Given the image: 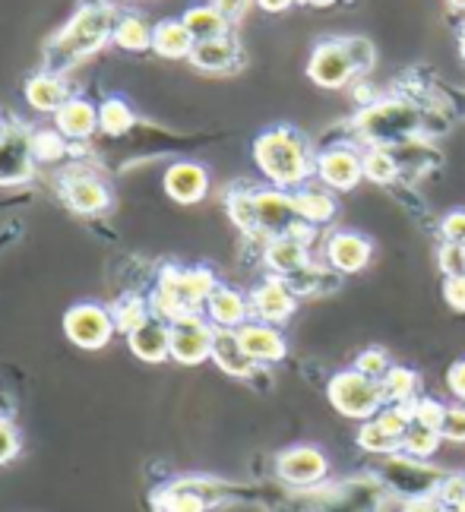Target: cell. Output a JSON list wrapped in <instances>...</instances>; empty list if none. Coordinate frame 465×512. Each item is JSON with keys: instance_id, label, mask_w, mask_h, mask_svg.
I'll use <instances>...</instances> for the list:
<instances>
[{"instance_id": "cell-18", "label": "cell", "mask_w": 465, "mask_h": 512, "mask_svg": "<svg viewBox=\"0 0 465 512\" xmlns=\"http://www.w3.org/2000/svg\"><path fill=\"white\" fill-rule=\"evenodd\" d=\"M212 361L235 380H254L260 373V364L241 345L238 329H216V336H212Z\"/></svg>"}, {"instance_id": "cell-49", "label": "cell", "mask_w": 465, "mask_h": 512, "mask_svg": "<svg viewBox=\"0 0 465 512\" xmlns=\"http://www.w3.org/2000/svg\"><path fill=\"white\" fill-rule=\"evenodd\" d=\"M447 389L456 402H465V358L453 361L447 370Z\"/></svg>"}, {"instance_id": "cell-52", "label": "cell", "mask_w": 465, "mask_h": 512, "mask_svg": "<svg viewBox=\"0 0 465 512\" xmlns=\"http://www.w3.org/2000/svg\"><path fill=\"white\" fill-rule=\"evenodd\" d=\"M402 512H443V506L437 503V497H431V500H412V503H402Z\"/></svg>"}, {"instance_id": "cell-25", "label": "cell", "mask_w": 465, "mask_h": 512, "mask_svg": "<svg viewBox=\"0 0 465 512\" xmlns=\"http://www.w3.org/2000/svg\"><path fill=\"white\" fill-rule=\"evenodd\" d=\"M54 124H57V133L64 136V140H76V143H86L89 136L99 130V108L86 98H70V102L54 114Z\"/></svg>"}, {"instance_id": "cell-50", "label": "cell", "mask_w": 465, "mask_h": 512, "mask_svg": "<svg viewBox=\"0 0 465 512\" xmlns=\"http://www.w3.org/2000/svg\"><path fill=\"white\" fill-rule=\"evenodd\" d=\"M443 298H447V304L453 310L465 313V275H456V279L443 282Z\"/></svg>"}, {"instance_id": "cell-23", "label": "cell", "mask_w": 465, "mask_h": 512, "mask_svg": "<svg viewBox=\"0 0 465 512\" xmlns=\"http://www.w3.org/2000/svg\"><path fill=\"white\" fill-rule=\"evenodd\" d=\"M190 64L203 73H235L244 64V51L235 35H222L212 38V42H197Z\"/></svg>"}, {"instance_id": "cell-32", "label": "cell", "mask_w": 465, "mask_h": 512, "mask_svg": "<svg viewBox=\"0 0 465 512\" xmlns=\"http://www.w3.org/2000/svg\"><path fill=\"white\" fill-rule=\"evenodd\" d=\"M155 506H159V512H209L212 509L197 490L190 487L187 478L174 481L162 490V494H155Z\"/></svg>"}, {"instance_id": "cell-43", "label": "cell", "mask_w": 465, "mask_h": 512, "mask_svg": "<svg viewBox=\"0 0 465 512\" xmlns=\"http://www.w3.org/2000/svg\"><path fill=\"white\" fill-rule=\"evenodd\" d=\"M342 45H345L348 57H352V64H355V70H358V73H367V70L374 67L377 51H374V45H371V42H367V38L352 35V38H342Z\"/></svg>"}, {"instance_id": "cell-20", "label": "cell", "mask_w": 465, "mask_h": 512, "mask_svg": "<svg viewBox=\"0 0 465 512\" xmlns=\"http://www.w3.org/2000/svg\"><path fill=\"white\" fill-rule=\"evenodd\" d=\"M127 345L140 361L162 364V361L171 358V323H165L162 317L149 313V317L127 336Z\"/></svg>"}, {"instance_id": "cell-51", "label": "cell", "mask_w": 465, "mask_h": 512, "mask_svg": "<svg viewBox=\"0 0 465 512\" xmlns=\"http://www.w3.org/2000/svg\"><path fill=\"white\" fill-rule=\"evenodd\" d=\"M212 4H216L231 19V23H235V19H241L247 13V7L254 4V0H212Z\"/></svg>"}, {"instance_id": "cell-47", "label": "cell", "mask_w": 465, "mask_h": 512, "mask_svg": "<svg viewBox=\"0 0 465 512\" xmlns=\"http://www.w3.org/2000/svg\"><path fill=\"white\" fill-rule=\"evenodd\" d=\"M440 506H462L465 503V475H447V481L437 490Z\"/></svg>"}, {"instance_id": "cell-44", "label": "cell", "mask_w": 465, "mask_h": 512, "mask_svg": "<svg viewBox=\"0 0 465 512\" xmlns=\"http://www.w3.org/2000/svg\"><path fill=\"white\" fill-rule=\"evenodd\" d=\"M440 437L450 443H465V402L447 405V415L440 424Z\"/></svg>"}, {"instance_id": "cell-7", "label": "cell", "mask_w": 465, "mask_h": 512, "mask_svg": "<svg viewBox=\"0 0 465 512\" xmlns=\"http://www.w3.org/2000/svg\"><path fill=\"white\" fill-rule=\"evenodd\" d=\"M114 332H118V326H114L111 310L102 304L83 301V304H73L64 313V336L83 351L105 348L114 339Z\"/></svg>"}, {"instance_id": "cell-53", "label": "cell", "mask_w": 465, "mask_h": 512, "mask_svg": "<svg viewBox=\"0 0 465 512\" xmlns=\"http://www.w3.org/2000/svg\"><path fill=\"white\" fill-rule=\"evenodd\" d=\"M260 4V10H266V13H285L288 7L295 4V0H257Z\"/></svg>"}, {"instance_id": "cell-6", "label": "cell", "mask_w": 465, "mask_h": 512, "mask_svg": "<svg viewBox=\"0 0 465 512\" xmlns=\"http://www.w3.org/2000/svg\"><path fill=\"white\" fill-rule=\"evenodd\" d=\"M326 396H329V405H333L342 418H352V421H374L386 408L383 386L371 377H364L355 367L339 370L336 377L329 380Z\"/></svg>"}, {"instance_id": "cell-26", "label": "cell", "mask_w": 465, "mask_h": 512, "mask_svg": "<svg viewBox=\"0 0 465 512\" xmlns=\"http://www.w3.org/2000/svg\"><path fill=\"white\" fill-rule=\"evenodd\" d=\"M70 86L64 83V76L61 73H35L29 76V83H26V102L35 108V111H42V114H57L67 102H70Z\"/></svg>"}, {"instance_id": "cell-46", "label": "cell", "mask_w": 465, "mask_h": 512, "mask_svg": "<svg viewBox=\"0 0 465 512\" xmlns=\"http://www.w3.org/2000/svg\"><path fill=\"white\" fill-rule=\"evenodd\" d=\"M19 446H23V440H19L16 424L7 415H0V465L13 462L19 456Z\"/></svg>"}, {"instance_id": "cell-30", "label": "cell", "mask_w": 465, "mask_h": 512, "mask_svg": "<svg viewBox=\"0 0 465 512\" xmlns=\"http://www.w3.org/2000/svg\"><path fill=\"white\" fill-rule=\"evenodd\" d=\"M288 285L295 288L298 298H320V294H329L333 288H339V272L333 266H317V263H307L301 272H295L292 279H285Z\"/></svg>"}, {"instance_id": "cell-16", "label": "cell", "mask_w": 465, "mask_h": 512, "mask_svg": "<svg viewBox=\"0 0 465 512\" xmlns=\"http://www.w3.org/2000/svg\"><path fill=\"white\" fill-rule=\"evenodd\" d=\"M61 196L76 215H102L111 209V190L89 171H67L61 181Z\"/></svg>"}, {"instance_id": "cell-57", "label": "cell", "mask_w": 465, "mask_h": 512, "mask_svg": "<svg viewBox=\"0 0 465 512\" xmlns=\"http://www.w3.org/2000/svg\"><path fill=\"white\" fill-rule=\"evenodd\" d=\"M450 4H453L456 10H465V0H450Z\"/></svg>"}, {"instance_id": "cell-19", "label": "cell", "mask_w": 465, "mask_h": 512, "mask_svg": "<svg viewBox=\"0 0 465 512\" xmlns=\"http://www.w3.org/2000/svg\"><path fill=\"white\" fill-rule=\"evenodd\" d=\"M238 339H241V345L247 348V354L260 367L279 364V361H285V354H288V342L282 336V329L279 326H269V323H260V320L244 323L238 329Z\"/></svg>"}, {"instance_id": "cell-45", "label": "cell", "mask_w": 465, "mask_h": 512, "mask_svg": "<svg viewBox=\"0 0 465 512\" xmlns=\"http://www.w3.org/2000/svg\"><path fill=\"white\" fill-rule=\"evenodd\" d=\"M443 415H447V405H440L437 399H415V405H412V421L431 427V430H440Z\"/></svg>"}, {"instance_id": "cell-55", "label": "cell", "mask_w": 465, "mask_h": 512, "mask_svg": "<svg viewBox=\"0 0 465 512\" xmlns=\"http://www.w3.org/2000/svg\"><path fill=\"white\" fill-rule=\"evenodd\" d=\"M459 54H462V61H465V29H462V38H459Z\"/></svg>"}, {"instance_id": "cell-38", "label": "cell", "mask_w": 465, "mask_h": 512, "mask_svg": "<svg viewBox=\"0 0 465 512\" xmlns=\"http://www.w3.org/2000/svg\"><path fill=\"white\" fill-rule=\"evenodd\" d=\"M228 215L244 234L257 238V209H254V190H231L228 193Z\"/></svg>"}, {"instance_id": "cell-8", "label": "cell", "mask_w": 465, "mask_h": 512, "mask_svg": "<svg viewBox=\"0 0 465 512\" xmlns=\"http://www.w3.org/2000/svg\"><path fill=\"white\" fill-rule=\"evenodd\" d=\"M276 478L295 490H320L329 478V459L320 446H292L276 456Z\"/></svg>"}, {"instance_id": "cell-40", "label": "cell", "mask_w": 465, "mask_h": 512, "mask_svg": "<svg viewBox=\"0 0 465 512\" xmlns=\"http://www.w3.org/2000/svg\"><path fill=\"white\" fill-rule=\"evenodd\" d=\"M32 149H35V162L45 159V162H57L67 155V140L61 133L54 130H35L32 133Z\"/></svg>"}, {"instance_id": "cell-39", "label": "cell", "mask_w": 465, "mask_h": 512, "mask_svg": "<svg viewBox=\"0 0 465 512\" xmlns=\"http://www.w3.org/2000/svg\"><path fill=\"white\" fill-rule=\"evenodd\" d=\"M364 177L367 181H377V184H390L393 177L399 174V162L390 149H367L364 155Z\"/></svg>"}, {"instance_id": "cell-9", "label": "cell", "mask_w": 465, "mask_h": 512, "mask_svg": "<svg viewBox=\"0 0 465 512\" xmlns=\"http://www.w3.org/2000/svg\"><path fill=\"white\" fill-rule=\"evenodd\" d=\"M386 487L380 478H352L339 487H326L317 494L310 512H377Z\"/></svg>"}, {"instance_id": "cell-21", "label": "cell", "mask_w": 465, "mask_h": 512, "mask_svg": "<svg viewBox=\"0 0 465 512\" xmlns=\"http://www.w3.org/2000/svg\"><path fill=\"white\" fill-rule=\"evenodd\" d=\"M206 320L216 326V329H241L244 323H250V298L241 294L238 288L231 285H216V291L209 294L206 301Z\"/></svg>"}, {"instance_id": "cell-35", "label": "cell", "mask_w": 465, "mask_h": 512, "mask_svg": "<svg viewBox=\"0 0 465 512\" xmlns=\"http://www.w3.org/2000/svg\"><path fill=\"white\" fill-rule=\"evenodd\" d=\"M440 430H431V427H424L418 421L409 424V430L402 433V443H399V452H405V456H412V459H424L428 462L434 452L440 449Z\"/></svg>"}, {"instance_id": "cell-42", "label": "cell", "mask_w": 465, "mask_h": 512, "mask_svg": "<svg viewBox=\"0 0 465 512\" xmlns=\"http://www.w3.org/2000/svg\"><path fill=\"white\" fill-rule=\"evenodd\" d=\"M437 266L443 269L447 279H456V275H465V244H450L443 241L437 250Z\"/></svg>"}, {"instance_id": "cell-31", "label": "cell", "mask_w": 465, "mask_h": 512, "mask_svg": "<svg viewBox=\"0 0 465 512\" xmlns=\"http://www.w3.org/2000/svg\"><path fill=\"white\" fill-rule=\"evenodd\" d=\"M295 206H298L301 222L314 225V228L336 219V200L326 190H317V187H301V190H295Z\"/></svg>"}, {"instance_id": "cell-2", "label": "cell", "mask_w": 465, "mask_h": 512, "mask_svg": "<svg viewBox=\"0 0 465 512\" xmlns=\"http://www.w3.org/2000/svg\"><path fill=\"white\" fill-rule=\"evenodd\" d=\"M254 162L273 187L295 193L317 174V155L295 127H269L254 140Z\"/></svg>"}, {"instance_id": "cell-41", "label": "cell", "mask_w": 465, "mask_h": 512, "mask_svg": "<svg viewBox=\"0 0 465 512\" xmlns=\"http://www.w3.org/2000/svg\"><path fill=\"white\" fill-rule=\"evenodd\" d=\"M393 361H390V354H386V348H364L358 358H355V370H361L364 377H371V380H383L386 373H390Z\"/></svg>"}, {"instance_id": "cell-13", "label": "cell", "mask_w": 465, "mask_h": 512, "mask_svg": "<svg viewBox=\"0 0 465 512\" xmlns=\"http://www.w3.org/2000/svg\"><path fill=\"white\" fill-rule=\"evenodd\" d=\"M250 298V317L269 323V326H285L292 320V313L298 310V294L279 275H269L263 279L254 291L247 294Z\"/></svg>"}, {"instance_id": "cell-34", "label": "cell", "mask_w": 465, "mask_h": 512, "mask_svg": "<svg viewBox=\"0 0 465 512\" xmlns=\"http://www.w3.org/2000/svg\"><path fill=\"white\" fill-rule=\"evenodd\" d=\"M380 386H383V396H386V405H409V402H415L418 396V373L415 370H409V367H399V364H393L390 367V373L380 380Z\"/></svg>"}, {"instance_id": "cell-5", "label": "cell", "mask_w": 465, "mask_h": 512, "mask_svg": "<svg viewBox=\"0 0 465 512\" xmlns=\"http://www.w3.org/2000/svg\"><path fill=\"white\" fill-rule=\"evenodd\" d=\"M447 475L450 471H443L424 459H412V456H405V452L386 456L377 468V478L386 487V494L402 497L405 503L437 497V490L447 481Z\"/></svg>"}, {"instance_id": "cell-24", "label": "cell", "mask_w": 465, "mask_h": 512, "mask_svg": "<svg viewBox=\"0 0 465 512\" xmlns=\"http://www.w3.org/2000/svg\"><path fill=\"white\" fill-rule=\"evenodd\" d=\"M310 263V250L295 234H282V238H269L263 247V266L269 275H279V279H292L295 272H301Z\"/></svg>"}, {"instance_id": "cell-4", "label": "cell", "mask_w": 465, "mask_h": 512, "mask_svg": "<svg viewBox=\"0 0 465 512\" xmlns=\"http://www.w3.org/2000/svg\"><path fill=\"white\" fill-rule=\"evenodd\" d=\"M352 130L371 149H393L424 133V114L402 98H377L374 105L355 114Z\"/></svg>"}, {"instance_id": "cell-60", "label": "cell", "mask_w": 465, "mask_h": 512, "mask_svg": "<svg viewBox=\"0 0 465 512\" xmlns=\"http://www.w3.org/2000/svg\"><path fill=\"white\" fill-rule=\"evenodd\" d=\"M462 105H465V95H462Z\"/></svg>"}, {"instance_id": "cell-12", "label": "cell", "mask_w": 465, "mask_h": 512, "mask_svg": "<svg viewBox=\"0 0 465 512\" xmlns=\"http://www.w3.org/2000/svg\"><path fill=\"white\" fill-rule=\"evenodd\" d=\"M32 174H35L32 130L19 124H7L4 140H0V187L29 184Z\"/></svg>"}, {"instance_id": "cell-33", "label": "cell", "mask_w": 465, "mask_h": 512, "mask_svg": "<svg viewBox=\"0 0 465 512\" xmlns=\"http://www.w3.org/2000/svg\"><path fill=\"white\" fill-rule=\"evenodd\" d=\"M133 124H137V114H133V108L121 95H111L99 105V130L105 136H127Z\"/></svg>"}, {"instance_id": "cell-27", "label": "cell", "mask_w": 465, "mask_h": 512, "mask_svg": "<svg viewBox=\"0 0 465 512\" xmlns=\"http://www.w3.org/2000/svg\"><path fill=\"white\" fill-rule=\"evenodd\" d=\"M193 48H197V42H193V35L187 32L184 19H162V23L152 26V51L159 57H168V61H181V57H187Z\"/></svg>"}, {"instance_id": "cell-1", "label": "cell", "mask_w": 465, "mask_h": 512, "mask_svg": "<svg viewBox=\"0 0 465 512\" xmlns=\"http://www.w3.org/2000/svg\"><path fill=\"white\" fill-rule=\"evenodd\" d=\"M114 23H118V10L108 0L83 4L70 23L45 45V70L64 76L76 64L89 61L92 54H99L111 42Z\"/></svg>"}, {"instance_id": "cell-15", "label": "cell", "mask_w": 465, "mask_h": 512, "mask_svg": "<svg viewBox=\"0 0 465 512\" xmlns=\"http://www.w3.org/2000/svg\"><path fill=\"white\" fill-rule=\"evenodd\" d=\"M326 266H333L339 275L364 272L374 260V244L358 231H336L326 238Z\"/></svg>"}, {"instance_id": "cell-22", "label": "cell", "mask_w": 465, "mask_h": 512, "mask_svg": "<svg viewBox=\"0 0 465 512\" xmlns=\"http://www.w3.org/2000/svg\"><path fill=\"white\" fill-rule=\"evenodd\" d=\"M162 184H165V193L171 196L174 203L193 206L209 193V171L200 162H174L165 171Z\"/></svg>"}, {"instance_id": "cell-11", "label": "cell", "mask_w": 465, "mask_h": 512, "mask_svg": "<svg viewBox=\"0 0 465 512\" xmlns=\"http://www.w3.org/2000/svg\"><path fill=\"white\" fill-rule=\"evenodd\" d=\"M212 326L203 313H190V317L171 323V361L181 367H197L212 358Z\"/></svg>"}, {"instance_id": "cell-59", "label": "cell", "mask_w": 465, "mask_h": 512, "mask_svg": "<svg viewBox=\"0 0 465 512\" xmlns=\"http://www.w3.org/2000/svg\"><path fill=\"white\" fill-rule=\"evenodd\" d=\"M443 512H459L456 506H443Z\"/></svg>"}, {"instance_id": "cell-37", "label": "cell", "mask_w": 465, "mask_h": 512, "mask_svg": "<svg viewBox=\"0 0 465 512\" xmlns=\"http://www.w3.org/2000/svg\"><path fill=\"white\" fill-rule=\"evenodd\" d=\"M358 446H361L364 452H371V456H380V459L396 456V452H399V440L393 437L390 430H383L377 418H374V421H361Z\"/></svg>"}, {"instance_id": "cell-36", "label": "cell", "mask_w": 465, "mask_h": 512, "mask_svg": "<svg viewBox=\"0 0 465 512\" xmlns=\"http://www.w3.org/2000/svg\"><path fill=\"white\" fill-rule=\"evenodd\" d=\"M108 310L114 317V326H118L121 332H127V336L152 313V307H149V301L143 298V294H121V298L114 301Z\"/></svg>"}, {"instance_id": "cell-3", "label": "cell", "mask_w": 465, "mask_h": 512, "mask_svg": "<svg viewBox=\"0 0 465 512\" xmlns=\"http://www.w3.org/2000/svg\"><path fill=\"white\" fill-rule=\"evenodd\" d=\"M219 279L206 266H165L155 285L149 307L155 317H162L165 323H178L190 313H200L209 301V294L216 291Z\"/></svg>"}, {"instance_id": "cell-28", "label": "cell", "mask_w": 465, "mask_h": 512, "mask_svg": "<svg viewBox=\"0 0 465 512\" xmlns=\"http://www.w3.org/2000/svg\"><path fill=\"white\" fill-rule=\"evenodd\" d=\"M184 26L193 35V42H212V38H222L231 35V19L216 7V4H206V7H190L184 16Z\"/></svg>"}, {"instance_id": "cell-17", "label": "cell", "mask_w": 465, "mask_h": 512, "mask_svg": "<svg viewBox=\"0 0 465 512\" xmlns=\"http://www.w3.org/2000/svg\"><path fill=\"white\" fill-rule=\"evenodd\" d=\"M317 177L329 190H355L364 177V159L352 146H333L317 155Z\"/></svg>"}, {"instance_id": "cell-48", "label": "cell", "mask_w": 465, "mask_h": 512, "mask_svg": "<svg viewBox=\"0 0 465 512\" xmlns=\"http://www.w3.org/2000/svg\"><path fill=\"white\" fill-rule=\"evenodd\" d=\"M440 234L450 244H465V209H453L440 219Z\"/></svg>"}, {"instance_id": "cell-14", "label": "cell", "mask_w": 465, "mask_h": 512, "mask_svg": "<svg viewBox=\"0 0 465 512\" xmlns=\"http://www.w3.org/2000/svg\"><path fill=\"white\" fill-rule=\"evenodd\" d=\"M358 70L352 64V57H348L342 38H326L314 48L310 54V64H307V76L314 80L320 89H342L348 86Z\"/></svg>"}, {"instance_id": "cell-58", "label": "cell", "mask_w": 465, "mask_h": 512, "mask_svg": "<svg viewBox=\"0 0 465 512\" xmlns=\"http://www.w3.org/2000/svg\"><path fill=\"white\" fill-rule=\"evenodd\" d=\"M4 133H7V124H4V117H0V140H4Z\"/></svg>"}, {"instance_id": "cell-54", "label": "cell", "mask_w": 465, "mask_h": 512, "mask_svg": "<svg viewBox=\"0 0 465 512\" xmlns=\"http://www.w3.org/2000/svg\"><path fill=\"white\" fill-rule=\"evenodd\" d=\"M13 234H16V225H10L4 234H0V253H4L7 247H10V241H13Z\"/></svg>"}, {"instance_id": "cell-56", "label": "cell", "mask_w": 465, "mask_h": 512, "mask_svg": "<svg viewBox=\"0 0 465 512\" xmlns=\"http://www.w3.org/2000/svg\"><path fill=\"white\" fill-rule=\"evenodd\" d=\"M307 4H317V7H326V4H333V0H307Z\"/></svg>"}, {"instance_id": "cell-10", "label": "cell", "mask_w": 465, "mask_h": 512, "mask_svg": "<svg viewBox=\"0 0 465 512\" xmlns=\"http://www.w3.org/2000/svg\"><path fill=\"white\" fill-rule=\"evenodd\" d=\"M254 209H257V238L263 241L292 234L301 225L295 193H288V190H279V187L254 190Z\"/></svg>"}, {"instance_id": "cell-29", "label": "cell", "mask_w": 465, "mask_h": 512, "mask_svg": "<svg viewBox=\"0 0 465 512\" xmlns=\"http://www.w3.org/2000/svg\"><path fill=\"white\" fill-rule=\"evenodd\" d=\"M111 42L124 48V51H146L152 48V26L140 13H118V23H114V32H111Z\"/></svg>"}]
</instances>
